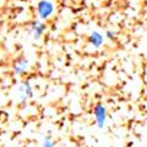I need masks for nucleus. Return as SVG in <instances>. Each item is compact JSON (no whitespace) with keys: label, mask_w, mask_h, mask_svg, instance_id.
Returning a JSON list of instances; mask_svg holds the SVG:
<instances>
[{"label":"nucleus","mask_w":147,"mask_h":147,"mask_svg":"<svg viewBox=\"0 0 147 147\" xmlns=\"http://www.w3.org/2000/svg\"><path fill=\"white\" fill-rule=\"evenodd\" d=\"M146 1H147V0H146Z\"/></svg>","instance_id":"6e6552de"},{"label":"nucleus","mask_w":147,"mask_h":147,"mask_svg":"<svg viewBox=\"0 0 147 147\" xmlns=\"http://www.w3.org/2000/svg\"><path fill=\"white\" fill-rule=\"evenodd\" d=\"M46 30V26L44 25V24L41 22H35L33 24V26H32V32L34 34V39H39L40 36L42 35V33L45 32Z\"/></svg>","instance_id":"423d86ee"},{"label":"nucleus","mask_w":147,"mask_h":147,"mask_svg":"<svg viewBox=\"0 0 147 147\" xmlns=\"http://www.w3.org/2000/svg\"><path fill=\"white\" fill-rule=\"evenodd\" d=\"M28 60H26V59H19L17 63H16V65H14V72H16V74H24L26 71H27V68H28Z\"/></svg>","instance_id":"7ed1b4c3"},{"label":"nucleus","mask_w":147,"mask_h":147,"mask_svg":"<svg viewBox=\"0 0 147 147\" xmlns=\"http://www.w3.org/2000/svg\"><path fill=\"white\" fill-rule=\"evenodd\" d=\"M94 117H95V121L96 125L99 128H104L106 125V118H107V112L106 108L102 104H98L94 108Z\"/></svg>","instance_id":"f257e3e1"},{"label":"nucleus","mask_w":147,"mask_h":147,"mask_svg":"<svg viewBox=\"0 0 147 147\" xmlns=\"http://www.w3.org/2000/svg\"><path fill=\"white\" fill-rule=\"evenodd\" d=\"M90 44H92L94 47H100L104 42V36L99 32H92L90 35Z\"/></svg>","instance_id":"20e7f679"},{"label":"nucleus","mask_w":147,"mask_h":147,"mask_svg":"<svg viewBox=\"0 0 147 147\" xmlns=\"http://www.w3.org/2000/svg\"><path fill=\"white\" fill-rule=\"evenodd\" d=\"M53 4L50 1H46V0H42L38 4V14L40 16L41 19H46L48 18L52 13H53Z\"/></svg>","instance_id":"f03ea898"},{"label":"nucleus","mask_w":147,"mask_h":147,"mask_svg":"<svg viewBox=\"0 0 147 147\" xmlns=\"http://www.w3.org/2000/svg\"><path fill=\"white\" fill-rule=\"evenodd\" d=\"M42 147H54V141L50 136L45 137L44 142H42Z\"/></svg>","instance_id":"0eeeda50"},{"label":"nucleus","mask_w":147,"mask_h":147,"mask_svg":"<svg viewBox=\"0 0 147 147\" xmlns=\"http://www.w3.org/2000/svg\"><path fill=\"white\" fill-rule=\"evenodd\" d=\"M20 95H21V98H22L24 101L27 100L28 98H31V96L33 95V91H32V87H31L30 82L22 84V86H21V88H20Z\"/></svg>","instance_id":"39448f33"}]
</instances>
